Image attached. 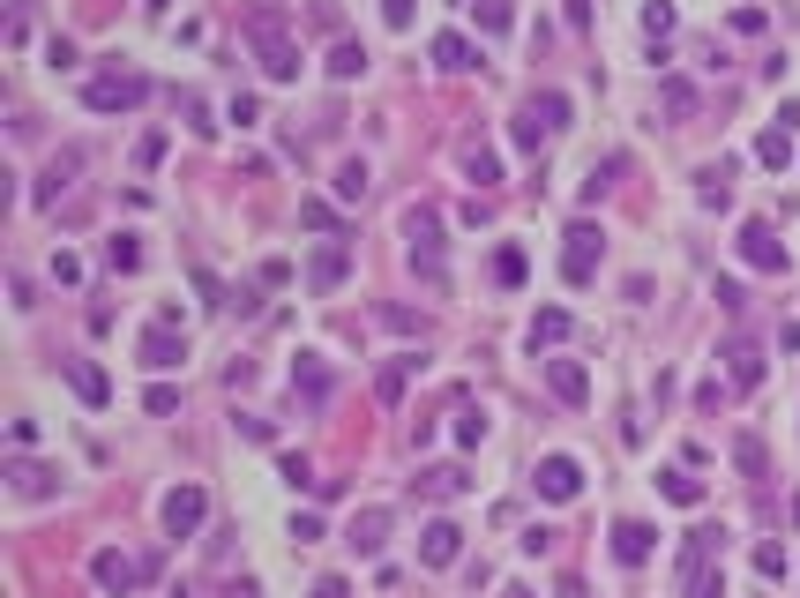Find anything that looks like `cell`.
<instances>
[{
	"instance_id": "6da1fadb",
	"label": "cell",
	"mask_w": 800,
	"mask_h": 598,
	"mask_svg": "<svg viewBox=\"0 0 800 598\" xmlns=\"http://www.w3.org/2000/svg\"><path fill=\"white\" fill-rule=\"evenodd\" d=\"M240 38L255 45V60H262L270 83H292V75H300V45H292V30L277 23V8H247L240 15Z\"/></svg>"
},
{
	"instance_id": "7a4b0ae2",
	"label": "cell",
	"mask_w": 800,
	"mask_h": 598,
	"mask_svg": "<svg viewBox=\"0 0 800 598\" xmlns=\"http://www.w3.org/2000/svg\"><path fill=\"white\" fill-rule=\"evenodd\" d=\"M404 255H412V270L427 277V285L449 277V262H442V210H434V202H412V210H404Z\"/></svg>"
},
{
	"instance_id": "3957f363",
	"label": "cell",
	"mask_w": 800,
	"mask_h": 598,
	"mask_svg": "<svg viewBox=\"0 0 800 598\" xmlns=\"http://www.w3.org/2000/svg\"><path fill=\"white\" fill-rule=\"evenodd\" d=\"M150 98V83L135 68H113V75H90V90H83V105L90 113H135V105Z\"/></svg>"
},
{
	"instance_id": "277c9868",
	"label": "cell",
	"mask_w": 800,
	"mask_h": 598,
	"mask_svg": "<svg viewBox=\"0 0 800 598\" xmlns=\"http://www.w3.org/2000/svg\"><path fill=\"white\" fill-rule=\"evenodd\" d=\"M135 359H143L150 374L180 367V359H187V337H180V322H158V329H143V344H135Z\"/></svg>"
},
{
	"instance_id": "5b68a950",
	"label": "cell",
	"mask_w": 800,
	"mask_h": 598,
	"mask_svg": "<svg viewBox=\"0 0 800 598\" xmlns=\"http://www.w3.org/2000/svg\"><path fill=\"white\" fill-rule=\"evenodd\" d=\"M202 516H210V494H202V486H172V494H165V531H172V539L202 531Z\"/></svg>"
},
{
	"instance_id": "8992f818",
	"label": "cell",
	"mask_w": 800,
	"mask_h": 598,
	"mask_svg": "<svg viewBox=\"0 0 800 598\" xmlns=\"http://www.w3.org/2000/svg\"><path fill=\"white\" fill-rule=\"evenodd\" d=\"M329 389H337V374H329L315 352H300V359H292V397H300L307 412H322V404H329Z\"/></svg>"
},
{
	"instance_id": "52a82bcc",
	"label": "cell",
	"mask_w": 800,
	"mask_h": 598,
	"mask_svg": "<svg viewBox=\"0 0 800 598\" xmlns=\"http://www.w3.org/2000/svg\"><path fill=\"white\" fill-rule=\"evenodd\" d=\"M741 262H748V270H786V247H778V232L763 225V217H748V225H741Z\"/></svg>"
},
{
	"instance_id": "ba28073f",
	"label": "cell",
	"mask_w": 800,
	"mask_h": 598,
	"mask_svg": "<svg viewBox=\"0 0 800 598\" xmlns=\"http://www.w3.org/2000/svg\"><path fill=\"white\" fill-rule=\"evenodd\" d=\"M591 270H599V232H591V225H569V247H561V277H569V285H591Z\"/></svg>"
},
{
	"instance_id": "9c48e42d",
	"label": "cell",
	"mask_w": 800,
	"mask_h": 598,
	"mask_svg": "<svg viewBox=\"0 0 800 598\" xmlns=\"http://www.w3.org/2000/svg\"><path fill=\"white\" fill-rule=\"evenodd\" d=\"M531 486H539L546 501H576V486H584V471H576L569 456H546V464L531 471Z\"/></svg>"
},
{
	"instance_id": "30bf717a",
	"label": "cell",
	"mask_w": 800,
	"mask_h": 598,
	"mask_svg": "<svg viewBox=\"0 0 800 598\" xmlns=\"http://www.w3.org/2000/svg\"><path fill=\"white\" fill-rule=\"evenodd\" d=\"M457 554H464V531L449 524V516H442V524H427V531H419V561H427V569H449Z\"/></svg>"
},
{
	"instance_id": "8fae6325",
	"label": "cell",
	"mask_w": 800,
	"mask_h": 598,
	"mask_svg": "<svg viewBox=\"0 0 800 598\" xmlns=\"http://www.w3.org/2000/svg\"><path fill=\"white\" fill-rule=\"evenodd\" d=\"M344 270H352V247L329 240V247H315V262H307V285H315V292H337Z\"/></svg>"
},
{
	"instance_id": "7c38bea8",
	"label": "cell",
	"mask_w": 800,
	"mask_h": 598,
	"mask_svg": "<svg viewBox=\"0 0 800 598\" xmlns=\"http://www.w3.org/2000/svg\"><path fill=\"white\" fill-rule=\"evenodd\" d=\"M344 546H359V554H382V546H389V509H359L352 524H344Z\"/></svg>"
},
{
	"instance_id": "4fadbf2b",
	"label": "cell",
	"mask_w": 800,
	"mask_h": 598,
	"mask_svg": "<svg viewBox=\"0 0 800 598\" xmlns=\"http://www.w3.org/2000/svg\"><path fill=\"white\" fill-rule=\"evenodd\" d=\"M83 165H90L83 150H60L53 165L38 172V202H60V195H68V187H75V172H83Z\"/></svg>"
},
{
	"instance_id": "5bb4252c",
	"label": "cell",
	"mask_w": 800,
	"mask_h": 598,
	"mask_svg": "<svg viewBox=\"0 0 800 598\" xmlns=\"http://www.w3.org/2000/svg\"><path fill=\"white\" fill-rule=\"evenodd\" d=\"M412 494H419V501H457V494H464V464H427V471L412 479Z\"/></svg>"
},
{
	"instance_id": "9a60e30c",
	"label": "cell",
	"mask_w": 800,
	"mask_h": 598,
	"mask_svg": "<svg viewBox=\"0 0 800 598\" xmlns=\"http://www.w3.org/2000/svg\"><path fill=\"white\" fill-rule=\"evenodd\" d=\"M90 576H98V591H113V598H128V591H135V576H143V569H135V561H128V554H113V546H105V554H98V561H90Z\"/></svg>"
},
{
	"instance_id": "2e32d148",
	"label": "cell",
	"mask_w": 800,
	"mask_h": 598,
	"mask_svg": "<svg viewBox=\"0 0 800 598\" xmlns=\"http://www.w3.org/2000/svg\"><path fill=\"white\" fill-rule=\"evenodd\" d=\"M546 389H554L561 404H584L591 397V374L576 367V359H546Z\"/></svg>"
},
{
	"instance_id": "e0dca14e",
	"label": "cell",
	"mask_w": 800,
	"mask_h": 598,
	"mask_svg": "<svg viewBox=\"0 0 800 598\" xmlns=\"http://www.w3.org/2000/svg\"><path fill=\"white\" fill-rule=\"evenodd\" d=\"M651 546H658V531H651V524H614V561L643 569V561H651Z\"/></svg>"
},
{
	"instance_id": "ac0fdd59",
	"label": "cell",
	"mask_w": 800,
	"mask_h": 598,
	"mask_svg": "<svg viewBox=\"0 0 800 598\" xmlns=\"http://www.w3.org/2000/svg\"><path fill=\"white\" fill-rule=\"evenodd\" d=\"M434 68H449V75L479 68V45H472V38H457V30H442V38H434Z\"/></svg>"
},
{
	"instance_id": "d6986e66",
	"label": "cell",
	"mask_w": 800,
	"mask_h": 598,
	"mask_svg": "<svg viewBox=\"0 0 800 598\" xmlns=\"http://www.w3.org/2000/svg\"><path fill=\"white\" fill-rule=\"evenodd\" d=\"M726 374H733V389H756L763 382V352L756 344H726Z\"/></svg>"
},
{
	"instance_id": "ffe728a7",
	"label": "cell",
	"mask_w": 800,
	"mask_h": 598,
	"mask_svg": "<svg viewBox=\"0 0 800 598\" xmlns=\"http://www.w3.org/2000/svg\"><path fill=\"white\" fill-rule=\"evenodd\" d=\"M8 486H15L23 501H45V494H53V471H45V464H30V456H23V464H8Z\"/></svg>"
},
{
	"instance_id": "44dd1931",
	"label": "cell",
	"mask_w": 800,
	"mask_h": 598,
	"mask_svg": "<svg viewBox=\"0 0 800 598\" xmlns=\"http://www.w3.org/2000/svg\"><path fill=\"white\" fill-rule=\"evenodd\" d=\"M524 113H531V120H539V128H546V135H561V128H569V98H561V90H539V98H531V105H524Z\"/></svg>"
},
{
	"instance_id": "7402d4cb",
	"label": "cell",
	"mask_w": 800,
	"mask_h": 598,
	"mask_svg": "<svg viewBox=\"0 0 800 598\" xmlns=\"http://www.w3.org/2000/svg\"><path fill=\"white\" fill-rule=\"evenodd\" d=\"M658 105H666L673 120H696V105H703V98H696V83H681V75H666V83H658Z\"/></svg>"
},
{
	"instance_id": "603a6c76",
	"label": "cell",
	"mask_w": 800,
	"mask_h": 598,
	"mask_svg": "<svg viewBox=\"0 0 800 598\" xmlns=\"http://www.w3.org/2000/svg\"><path fill=\"white\" fill-rule=\"evenodd\" d=\"M68 382H75V397H83V404H105V397H113V382H105L90 359H68Z\"/></svg>"
},
{
	"instance_id": "cb8c5ba5",
	"label": "cell",
	"mask_w": 800,
	"mask_h": 598,
	"mask_svg": "<svg viewBox=\"0 0 800 598\" xmlns=\"http://www.w3.org/2000/svg\"><path fill=\"white\" fill-rule=\"evenodd\" d=\"M464 180H472V187H501V157L472 143V150H464Z\"/></svg>"
},
{
	"instance_id": "d4e9b609",
	"label": "cell",
	"mask_w": 800,
	"mask_h": 598,
	"mask_svg": "<svg viewBox=\"0 0 800 598\" xmlns=\"http://www.w3.org/2000/svg\"><path fill=\"white\" fill-rule=\"evenodd\" d=\"M412 367H419V359H389V367L374 374V397H382V404H397V397H404V382H412Z\"/></svg>"
},
{
	"instance_id": "484cf974",
	"label": "cell",
	"mask_w": 800,
	"mask_h": 598,
	"mask_svg": "<svg viewBox=\"0 0 800 598\" xmlns=\"http://www.w3.org/2000/svg\"><path fill=\"white\" fill-rule=\"evenodd\" d=\"M337 195L344 202H367V157H344V165H337Z\"/></svg>"
},
{
	"instance_id": "4316f807",
	"label": "cell",
	"mask_w": 800,
	"mask_h": 598,
	"mask_svg": "<svg viewBox=\"0 0 800 598\" xmlns=\"http://www.w3.org/2000/svg\"><path fill=\"white\" fill-rule=\"evenodd\" d=\"M359 68H367V45H352V38H344L337 53H329V75H337V83H352Z\"/></svg>"
},
{
	"instance_id": "83f0119b",
	"label": "cell",
	"mask_w": 800,
	"mask_h": 598,
	"mask_svg": "<svg viewBox=\"0 0 800 598\" xmlns=\"http://www.w3.org/2000/svg\"><path fill=\"white\" fill-rule=\"evenodd\" d=\"M524 247H494V285H524Z\"/></svg>"
},
{
	"instance_id": "f1b7e54d",
	"label": "cell",
	"mask_w": 800,
	"mask_h": 598,
	"mask_svg": "<svg viewBox=\"0 0 800 598\" xmlns=\"http://www.w3.org/2000/svg\"><path fill=\"white\" fill-rule=\"evenodd\" d=\"M561 337H569V314H561V307H546L539 322H531V352H539V344H561Z\"/></svg>"
},
{
	"instance_id": "f546056e",
	"label": "cell",
	"mask_w": 800,
	"mask_h": 598,
	"mask_svg": "<svg viewBox=\"0 0 800 598\" xmlns=\"http://www.w3.org/2000/svg\"><path fill=\"white\" fill-rule=\"evenodd\" d=\"M666 501H681V509H696V501H703V479H688V471H666Z\"/></svg>"
},
{
	"instance_id": "4dcf8cb0",
	"label": "cell",
	"mask_w": 800,
	"mask_h": 598,
	"mask_svg": "<svg viewBox=\"0 0 800 598\" xmlns=\"http://www.w3.org/2000/svg\"><path fill=\"white\" fill-rule=\"evenodd\" d=\"M756 157H763V165L778 172V165H786V157H793V135H786V128H771V135H763V143H756Z\"/></svg>"
},
{
	"instance_id": "1f68e13d",
	"label": "cell",
	"mask_w": 800,
	"mask_h": 598,
	"mask_svg": "<svg viewBox=\"0 0 800 598\" xmlns=\"http://www.w3.org/2000/svg\"><path fill=\"white\" fill-rule=\"evenodd\" d=\"M457 442H464V449L486 442V412H472V404H464V412H457Z\"/></svg>"
},
{
	"instance_id": "d6a6232c",
	"label": "cell",
	"mask_w": 800,
	"mask_h": 598,
	"mask_svg": "<svg viewBox=\"0 0 800 598\" xmlns=\"http://www.w3.org/2000/svg\"><path fill=\"white\" fill-rule=\"evenodd\" d=\"M614 172H621V157H606V165H591V180H584V202H599L606 187H614Z\"/></svg>"
},
{
	"instance_id": "836d02e7",
	"label": "cell",
	"mask_w": 800,
	"mask_h": 598,
	"mask_svg": "<svg viewBox=\"0 0 800 598\" xmlns=\"http://www.w3.org/2000/svg\"><path fill=\"white\" fill-rule=\"evenodd\" d=\"M733 456H741L748 479H763V442H756V434H741V442H733Z\"/></svg>"
},
{
	"instance_id": "e575fe53",
	"label": "cell",
	"mask_w": 800,
	"mask_h": 598,
	"mask_svg": "<svg viewBox=\"0 0 800 598\" xmlns=\"http://www.w3.org/2000/svg\"><path fill=\"white\" fill-rule=\"evenodd\" d=\"M105 262H113V270H143V247H135V240H113V247H105Z\"/></svg>"
},
{
	"instance_id": "d590c367",
	"label": "cell",
	"mask_w": 800,
	"mask_h": 598,
	"mask_svg": "<svg viewBox=\"0 0 800 598\" xmlns=\"http://www.w3.org/2000/svg\"><path fill=\"white\" fill-rule=\"evenodd\" d=\"M643 30H651V38H666V30H673V8H666V0H651V8H643Z\"/></svg>"
},
{
	"instance_id": "8d00e7d4",
	"label": "cell",
	"mask_w": 800,
	"mask_h": 598,
	"mask_svg": "<svg viewBox=\"0 0 800 598\" xmlns=\"http://www.w3.org/2000/svg\"><path fill=\"white\" fill-rule=\"evenodd\" d=\"M180 113H187V128H195V135H217V120L202 113V98H180Z\"/></svg>"
},
{
	"instance_id": "74e56055",
	"label": "cell",
	"mask_w": 800,
	"mask_h": 598,
	"mask_svg": "<svg viewBox=\"0 0 800 598\" xmlns=\"http://www.w3.org/2000/svg\"><path fill=\"white\" fill-rule=\"evenodd\" d=\"M479 30H509V0H486V8H479Z\"/></svg>"
},
{
	"instance_id": "f35d334b",
	"label": "cell",
	"mask_w": 800,
	"mask_h": 598,
	"mask_svg": "<svg viewBox=\"0 0 800 598\" xmlns=\"http://www.w3.org/2000/svg\"><path fill=\"white\" fill-rule=\"evenodd\" d=\"M539 143H546V128H539V120L524 113V120H516V150H539Z\"/></svg>"
},
{
	"instance_id": "ab89813d",
	"label": "cell",
	"mask_w": 800,
	"mask_h": 598,
	"mask_svg": "<svg viewBox=\"0 0 800 598\" xmlns=\"http://www.w3.org/2000/svg\"><path fill=\"white\" fill-rule=\"evenodd\" d=\"M225 120H240V128H255V120H262V105H255V98H232V105H225Z\"/></svg>"
},
{
	"instance_id": "60d3db41",
	"label": "cell",
	"mask_w": 800,
	"mask_h": 598,
	"mask_svg": "<svg viewBox=\"0 0 800 598\" xmlns=\"http://www.w3.org/2000/svg\"><path fill=\"white\" fill-rule=\"evenodd\" d=\"M315 598H344V584H337V576H322V584H315Z\"/></svg>"
},
{
	"instance_id": "b9f144b4",
	"label": "cell",
	"mask_w": 800,
	"mask_h": 598,
	"mask_svg": "<svg viewBox=\"0 0 800 598\" xmlns=\"http://www.w3.org/2000/svg\"><path fill=\"white\" fill-rule=\"evenodd\" d=\"M561 598H584V576H561Z\"/></svg>"
},
{
	"instance_id": "7bdbcfd3",
	"label": "cell",
	"mask_w": 800,
	"mask_h": 598,
	"mask_svg": "<svg viewBox=\"0 0 800 598\" xmlns=\"http://www.w3.org/2000/svg\"><path fill=\"white\" fill-rule=\"evenodd\" d=\"M225 598H262V591H255V584H247V576H240V584H232Z\"/></svg>"
}]
</instances>
